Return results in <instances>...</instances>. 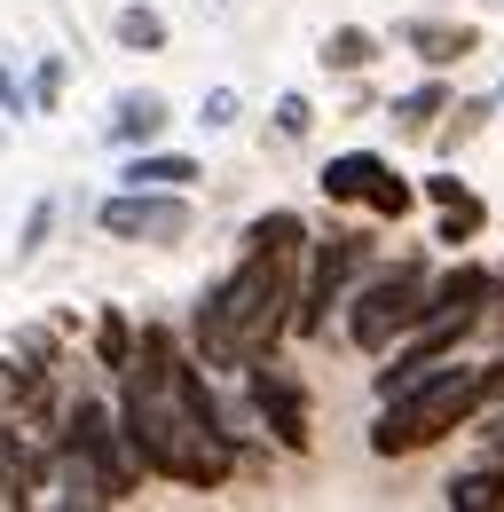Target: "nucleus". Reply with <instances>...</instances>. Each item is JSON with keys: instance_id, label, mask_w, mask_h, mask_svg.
<instances>
[{"instance_id": "f257e3e1", "label": "nucleus", "mask_w": 504, "mask_h": 512, "mask_svg": "<svg viewBox=\"0 0 504 512\" xmlns=\"http://www.w3.org/2000/svg\"><path fill=\"white\" fill-rule=\"evenodd\" d=\"M166 355H174V339L166 331H134V363L119 371V434L134 449V465L142 473H166V481H182V489H221L229 473H237V449L229 442H205L197 426H189V410L174 402V386H166Z\"/></svg>"}, {"instance_id": "f03ea898", "label": "nucleus", "mask_w": 504, "mask_h": 512, "mask_svg": "<svg viewBox=\"0 0 504 512\" xmlns=\"http://www.w3.org/2000/svg\"><path fill=\"white\" fill-rule=\"evenodd\" d=\"M473 410H481V371H449V363H434L418 386L386 394V410H378V426H371V449H378V457L434 449L441 434H457Z\"/></svg>"}, {"instance_id": "7ed1b4c3", "label": "nucleus", "mask_w": 504, "mask_h": 512, "mask_svg": "<svg viewBox=\"0 0 504 512\" xmlns=\"http://www.w3.org/2000/svg\"><path fill=\"white\" fill-rule=\"evenodd\" d=\"M339 308H347V339H355L363 355H386L410 323L426 316V268H418V260H402V268L371 276L363 292H347Z\"/></svg>"}, {"instance_id": "20e7f679", "label": "nucleus", "mask_w": 504, "mask_h": 512, "mask_svg": "<svg viewBox=\"0 0 504 512\" xmlns=\"http://www.w3.org/2000/svg\"><path fill=\"white\" fill-rule=\"evenodd\" d=\"M56 449L71 457V465H87V481H95V497H103V505H126V497L142 489V465H134V449H126L119 418H111L103 402H79Z\"/></svg>"}, {"instance_id": "39448f33", "label": "nucleus", "mask_w": 504, "mask_h": 512, "mask_svg": "<svg viewBox=\"0 0 504 512\" xmlns=\"http://www.w3.org/2000/svg\"><path fill=\"white\" fill-rule=\"evenodd\" d=\"M363 260H371V237H323L308 253V284L292 292V331H300V339H315V331L331 323V308L347 300V284H355Z\"/></svg>"}, {"instance_id": "423d86ee", "label": "nucleus", "mask_w": 504, "mask_h": 512, "mask_svg": "<svg viewBox=\"0 0 504 512\" xmlns=\"http://www.w3.org/2000/svg\"><path fill=\"white\" fill-rule=\"evenodd\" d=\"M103 237H134V245H174V237H189L182 190H119V197H103Z\"/></svg>"}, {"instance_id": "0eeeda50", "label": "nucleus", "mask_w": 504, "mask_h": 512, "mask_svg": "<svg viewBox=\"0 0 504 512\" xmlns=\"http://www.w3.org/2000/svg\"><path fill=\"white\" fill-rule=\"evenodd\" d=\"M245 394L260 410V426L276 434V449H308V394L292 386V371H276V355H252L245 363Z\"/></svg>"}, {"instance_id": "6e6552de", "label": "nucleus", "mask_w": 504, "mask_h": 512, "mask_svg": "<svg viewBox=\"0 0 504 512\" xmlns=\"http://www.w3.org/2000/svg\"><path fill=\"white\" fill-rule=\"evenodd\" d=\"M402 48H410V56H418V64H457V56H473V48H481V32H473V24H449V16H410V24H402Z\"/></svg>"}, {"instance_id": "1a4fd4ad", "label": "nucleus", "mask_w": 504, "mask_h": 512, "mask_svg": "<svg viewBox=\"0 0 504 512\" xmlns=\"http://www.w3.org/2000/svg\"><path fill=\"white\" fill-rule=\"evenodd\" d=\"M197 174H205V166H197L189 150H134L119 182H126V190H189Z\"/></svg>"}, {"instance_id": "9d476101", "label": "nucleus", "mask_w": 504, "mask_h": 512, "mask_svg": "<svg viewBox=\"0 0 504 512\" xmlns=\"http://www.w3.org/2000/svg\"><path fill=\"white\" fill-rule=\"evenodd\" d=\"M497 292H504L497 268H473V260H465V268H449V276L426 284V316H434V308H489Z\"/></svg>"}, {"instance_id": "9b49d317", "label": "nucleus", "mask_w": 504, "mask_h": 512, "mask_svg": "<svg viewBox=\"0 0 504 512\" xmlns=\"http://www.w3.org/2000/svg\"><path fill=\"white\" fill-rule=\"evenodd\" d=\"M40 457L16 442V426H0V505H32V489H40Z\"/></svg>"}, {"instance_id": "f8f14e48", "label": "nucleus", "mask_w": 504, "mask_h": 512, "mask_svg": "<svg viewBox=\"0 0 504 512\" xmlns=\"http://www.w3.org/2000/svg\"><path fill=\"white\" fill-rule=\"evenodd\" d=\"M378 166H386L378 150H339V158L323 166V197H331V205H363V190H371Z\"/></svg>"}, {"instance_id": "ddd939ff", "label": "nucleus", "mask_w": 504, "mask_h": 512, "mask_svg": "<svg viewBox=\"0 0 504 512\" xmlns=\"http://www.w3.org/2000/svg\"><path fill=\"white\" fill-rule=\"evenodd\" d=\"M449 505H457V512H497L504 505V457L473 465V473H457V481H449Z\"/></svg>"}, {"instance_id": "4468645a", "label": "nucleus", "mask_w": 504, "mask_h": 512, "mask_svg": "<svg viewBox=\"0 0 504 512\" xmlns=\"http://www.w3.org/2000/svg\"><path fill=\"white\" fill-rule=\"evenodd\" d=\"M441 111H449V87H441V79H426V87H410V95L394 103V127H402V134H426Z\"/></svg>"}, {"instance_id": "2eb2a0df", "label": "nucleus", "mask_w": 504, "mask_h": 512, "mask_svg": "<svg viewBox=\"0 0 504 512\" xmlns=\"http://www.w3.org/2000/svg\"><path fill=\"white\" fill-rule=\"evenodd\" d=\"M158 127H166V103H158V95H126V111L111 119V142L134 150V142H150Z\"/></svg>"}, {"instance_id": "dca6fc26", "label": "nucleus", "mask_w": 504, "mask_h": 512, "mask_svg": "<svg viewBox=\"0 0 504 512\" xmlns=\"http://www.w3.org/2000/svg\"><path fill=\"white\" fill-rule=\"evenodd\" d=\"M111 40L150 56V48H166V16H158V8H119V16H111Z\"/></svg>"}, {"instance_id": "f3484780", "label": "nucleus", "mask_w": 504, "mask_h": 512, "mask_svg": "<svg viewBox=\"0 0 504 512\" xmlns=\"http://www.w3.org/2000/svg\"><path fill=\"white\" fill-rule=\"evenodd\" d=\"M371 56H378V40L363 32V24H339V32L323 40V64H331V71H363Z\"/></svg>"}, {"instance_id": "a211bd4d", "label": "nucleus", "mask_w": 504, "mask_h": 512, "mask_svg": "<svg viewBox=\"0 0 504 512\" xmlns=\"http://www.w3.org/2000/svg\"><path fill=\"white\" fill-rule=\"evenodd\" d=\"M481 229H489V205H481L473 190L441 205V245H465V237H481Z\"/></svg>"}, {"instance_id": "6ab92c4d", "label": "nucleus", "mask_w": 504, "mask_h": 512, "mask_svg": "<svg viewBox=\"0 0 504 512\" xmlns=\"http://www.w3.org/2000/svg\"><path fill=\"white\" fill-rule=\"evenodd\" d=\"M363 205H371L378 221H402V213H410V182H402L394 166H378V174H371V190H363Z\"/></svg>"}, {"instance_id": "aec40b11", "label": "nucleus", "mask_w": 504, "mask_h": 512, "mask_svg": "<svg viewBox=\"0 0 504 512\" xmlns=\"http://www.w3.org/2000/svg\"><path fill=\"white\" fill-rule=\"evenodd\" d=\"M95 355H103L111 371H126V363H134V323H126L119 308H111V316L95 323Z\"/></svg>"}, {"instance_id": "412c9836", "label": "nucleus", "mask_w": 504, "mask_h": 512, "mask_svg": "<svg viewBox=\"0 0 504 512\" xmlns=\"http://www.w3.org/2000/svg\"><path fill=\"white\" fill-rule=\"evenodd\" d=\"M245 245H308V221L300 213H260L245 229Z\"/></svg>"}, {"instance_id": "4be33fe9", "label": "nucleus", "mask_w": 504, "mask_h": 512, "mask_svg": "<svg viewBox=\"0 0 504 512\" xmlns=\"http://www.w3.org/2000/svg\"><path fill=\"white\" fill-rule=\"evenodd\" d=\"M308 119H315L308 95H284V103H276V127H284V134H308Z\"/></svg>"}, {"instance_id": "5701e85b", "label": "nucleus", "mask_w": 504, "mask_h": 512, "mask_svg": "<svg viewBox=\"0 0 504 512\" xmlns=\"http://www.w3.org/2000/svg\"><path fill=\"white\" fill-rule=\"evenodd\" d=\"M32 95H40V111H56V95H63V64H56V56L40 64V79H32Z\"/></svg>"}, {"instance_id": "b1692460", "label": "nucleus", "mask_w": 504, "mask_h": 512, "mask_svg": "<svg viewBox=\"0 0 504 512\" xmlns=\"http://www.w3.org/2000/svg\"><path fill=\"white\" fill-rule=\"evenodd\" d=\"M229 119H237V95L213 87V95H205V127H229Z\"/></svg>"}, {"instance_id": "393cba45", "label": "nucleus", "mask_w": 504, "mask_h": 512, "mask_svg": "<svg viewBox=\"0 0 504 512\" xmlns=\"http://www.w3.org/2000/svg\"><path fill=\"white\" fill-rule=\"evenodd\" d=\"M48 229H56V205H32V221H24V253H32Z\"/></svg>"}]
</instances>
